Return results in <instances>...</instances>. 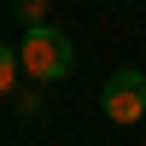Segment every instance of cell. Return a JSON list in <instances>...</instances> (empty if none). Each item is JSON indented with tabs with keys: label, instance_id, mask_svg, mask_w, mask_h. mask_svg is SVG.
Masks as SVG:
<instances>
[{
	"label": "cell",
	"instance_id": "cell-1",
	"mask_svg": "<svg viewBox=\"0 0 146 146\" xmlns=\"http://www.w3.org/2000/svg\"><path fill=\"white\" fill-rule=\"evenodd\" d=\"M18 70L29 82H64L76 70V41L53 23H29L23 29V47H18Z\"/></svg>",
	"mask_w": 146,
	"mask_h": 146
},
{
	"label": "cell",
	"instance_id": "cell-2",
	"mask_svg": "<svg viewBox=\"0 0 146 146\" xmlns=\"http://www.w3.org/2000/svg\"><path fill=\"white\" fill-rule=\"evenodd\" d=\"M100 111L111 123H140L146 117V70H135V64L111 70L105 88H100Z\"/></svg>",
	"mask_w": 146,
	"mask_h": 146
},
{
	"label": "cell",
	"instance_id": "cell-5",
	"mask_svg": "<svg viewBox=\"0 0 146 146\" xmlns=\"http://www.w3.org/2000/svg\"><path fill=\"white\" fill-rule=\"evenodd\" d=\"M41 111H47V105H41V94H18V117H23V123H35Z\"/></svg>",
	"mask_w": 146,
	"mask_h": 146
},
{
	"label": "cell",
	"instance_id": "cell-3",
	"mask_svg": "<svg viewBox=\"0 0 146 146\" xmlns=\"http://www.w3.org/2000/svg\"><path fill=\"white\" fill-rule=\"evenodd\" d=\"M47 12H53V0H12V18L29 29V23H47Z\"/></svg>",
	"mask_w": 146,
	"mask_h": 146
},
{
	"label": "cell",
	"instance_id": "cell-4",
	"mask_svg": "<svg viewBox=\"0 0 146 146\" xmlns=\"http://www.w3.org/2000/svg\"><path fill=\"white\" fill-rule=\"evenodd\" d=\"M18 76H23V70H18V47H6V41H0V94H12V88H18Z\"/></svg>",
	"mask_w": 146,
	"mask_h": 146
}]
</instances>
